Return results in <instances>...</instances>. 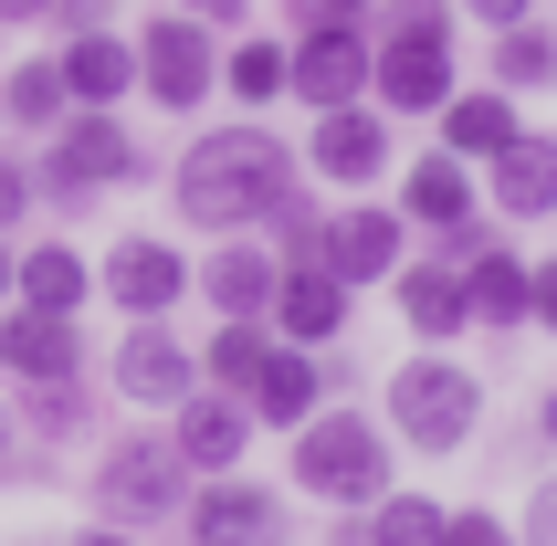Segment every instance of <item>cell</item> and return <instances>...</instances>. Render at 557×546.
I'll use <instances>...</instances> for the list:
<instances>
[{
    "label": "cell",
    "instance_id": "cell-20",
    "mask_svg": "<svg viewBox=\"0 0 557 546\" xmlns=\"http://www.w3.org/2000/svg\"><path fill=\"white\" fill-rule=\"evenodd\" d=\"M274 273H284V252L243 243V232H221L211 273H189V284H200V295H211L221 315H263V305H274Z\"/></svg>",
    "mask_w": 557,
    "mask_h": 546
},
{
    "label": "cell",
    "instance_id": "cell-29",
    "mask_svg": "<svg viewBox=\"0 0 557 546\" xmlns=\"http://www.w3.org/2000/svg\"><path fill=\"white\" fill-rule=\"evenodd\" d=\"M358 536H369V546H432L442 536V505H432V494H379V516L358 525Z\"/></svg>",
    "mask_w": 557,
    "mask_h": 546
},
{
    "label": "cell",
    "instance_id": "cell-25",
    "mask_svg": "<svg viewBox=\"0 0 557 546\" xmlns=\"http://www.w3.org/2000/svg\"><path fill=\"white\" fill-rule=\"evenodd\" d=\"M463 305H473V326H527V263L484 243L463 263Z\"/></svg>",
    "mask_w": 557,
    "mask_h": 546
},
{
    "label": "cell",
    "instance_id": "cell-35",
    "mask_svg": "<svg viewBox=\"0 0 557 546\" xmlns=\"http://www.w3.org/2000/svg\"><path fill=\"white\" fill-rule=\"evenodd\" d=\"M527 546H557V473L527 494Z\"/></svg>",
    "mask_w": 557,
    "mask_h": 546
},
{
    "label": "cell",
    "instance_id": "cell-9",
    "mask_svg": "<svg viewBox=\"0 0 557 546\" xmlns=\"http://www.w3.org/2000/svg\"><path fill=\"white\" fill-rule=\"evenodd\" d=\"M116 389L137 399V410H180V399L200 389V358H189L158 315H137V326H126V347H116Z\"/></svg>",
    "mask_w": 557,
    "mask_h": 546
},
{
    "label": "cell",
    "instance_id": "cell-4",
    "mask_svg": "<svg viewBox=\"0 0 557 546\" xmlns=\"http://www.w3.org/2000/svg\"><path fill=\"white\" fill-rule=\"evenodd\" d=\"M116 179H137V148H126V126L106 116V106H74V116L53 126V158L32 169V189L63 200V211H85L95 189H116Z\"/></svg>",
    "mask_w": 557,
    "mask_h": 546
},
{
    "label": "cell",
    "instance_id": "cell-1",
    "mask_svg": "<svg viewBox=\"0 0 557 546\" xmlns=\"http://www.w3.org/2000/svg\"><path fill=\"white\" fill-rule=\"evenodd\" d=\"M274 200H295V158H284L274 126H211V137H189L180 221H200V232H252V221H274Z\"/></svg>",
    "mask_w": 557,
    "mask_h": 546
},
{
    "label": "cell",
    "instance_id": "cell-16",
    "mask_svg": "<svg viewBox=\"0 0 557 546\" xmlns=\"http://www.w3.org/2000/svg\"><path fill=\"white\" fill-rule=\"evenodd\" d=\"M0 368H11V379H32V389H42V379H74V368H85V347H74V315L11 305V315H0Z\"/></svg>",
    "mask_w": 557,
    "mask_h": 546
},
{
    "label": "cell",
    "instance_id": "cell-2",
    "mask_svg": "<svg viewBox=\"0 0 557 546\" xmlns=\"http://www.w3.org/2000/svg\"><path fill=\"white\" fill-rule=\"evenodd\" d=\"M295 484L326 494V505H379V494H389V442H379V421H358V410H306V421H295Z\"/></svg>",
    "mask_w": 557,
    "mask_h": 546
},
{
    "label": "cell",
    "instance_id": "cell-38",
    "mask_svg": "<svg viewBox=\"0 0 557 546\" xmlns=\"http://www.w3.org/2000/svg\"><path fill=\"white\" fill-rule=\"evenodd\" d=\"M0 473H22V421L0 410Z\"/></svg>",
    "mask_w": 557,
    "mask_h": 546
},
{
    "label": "cell",
    "instance_id": "cell-22",
    "mask_svg": "<svg viewBox=\"0 0 557 546\" xmlns=\"http://www.w3.org/2000/svg\"><path fill=\"white\" fill-rule=\"evenodd\" d=\"M432 116H442V148H453V158H495L505 137H516V95H505V85L495 95H463V85H453Z\"/></svg>",
    "mask_w": 557,
    "mask_h": 546
},
{
    "label": "cell",
    "instance_id": "cell-11",
    "mask_svg": "<svg viewBox=\"0 0 557 546\" xmlns=\"http://www.w3.org/2000/svg\"><path fill=\"white\" fill-rule=\"evenodd\" d=\"M263 326L284 336V347H326V336L347 326V284L326 263H284L274 273V305H263Z\"/></svg>",
    "mask_w": 557,
    "mask_h": 546
},
{
    "label": "cell",
    "instance_id": "cell-7",
    "mask_svg": "<svg viewBox=\"0 0 557 546\" xmlns=\"http://www.w3.org/2000/svg\"><path fill=\"white\" fill-rule=\"evenodd\" d=\"M284 95H306L315 116H326V106H358V95H369V22L306 32V42L284 53Z\"/></svg>",
    "mask_w": 557,
    "mask_h": 546
},
{
    "label": "cell",
    "instance_id": "cell-41",
    "mask_svg": "<svg viewBox=\"0 0 557 546\" xmlns=\"http://www.w3.org/2000/svg\"><path fill=\"white\" fill-rule=\"evenodd\" d=\"M74 546H126V536H74Z\"/></svg>",
    "mask_w": 557,
    "mask_h": 546
},
{
    "label": "cell",
    "instance_id": "cell-37",
    "mask_svg": "<svg viewBox=\"0 0 557 546\" xmlns=\"http://www.w3.org/2000/svg\"><path fill=\"white\" fill-rule=\"evenodd\" d=\"M463 11H473V22H484V32H505V22H527V0H463Z\"/></svg>",
    "mask_w": 557,
    "mask_h": 546
},
{
    "label": "cell",
    "instance_id": "cell-19",
    "mask_svg": "<svg viewBox=\"0 0 557 546\" xmlns=\"http://www.w3.org/2000/svg\"><path fill=\"white\" fill-rule=\"evenodd\" d=\"M63 95L74 106H116V95H137V42H116V32H63Z\"/></svg>",
    "mask_w": 557,
    "mask_h": 546
},
{
    "label": "cell",
    "instance_id": "cell-23",
    "mask_svg": "<svg viewBox=\"0 0 557 546\" xmlns=\"http://www.w3.org/2000/svg\"><path fill=\"white\" fill-rule=\"evenodd\" d=\"M400 211H410V221H432V232L473 221V169H463L453 148H442V158H421V169L400 179Z\"/></svg>",
    "mask_w": 557,
    "mask_h": 546
},
{
    "label": "cell",
    "instance_id": "cell-15",
    "mask_svg": "<svg viewBox=\"0 0 557 546\" xmlns=\"http://www.w3.org/2000/svg\"><path fill=\"white\" fill-rule=\"evenodd\" d=\"M484 169H495V179H484L495 211H516V221H547V211H557V137H527V126H516Z\"/></svg>",
    "mask_w": 557,
    "mask_h": 546
},
{
    "label": "cell",
    "instance_id": "cell-5",
    "mask_svg": "<svg viewBox=\"0 0 557 546\" xmlns=\"http://www.w3.org/2000/svg\"><path fill=\"white\" fill-rule=\"evenodd\" d=\"M137 85H148V106H169V116H189V106H211V85H221L211 22H189V11L148 22V32H137Z\"/></svg>",
    "mask_w": 557,
    "mask_h": 546
},
{
    "label": "cell",
    "instance_id": "cell-13",
    "mask_svg": "<svg viewBox=\"0 0 557 546\" xmlns=\"http://www.w3.org/2000/svg\"><path fill=\"white\" fill-rule=\"evenodd\" d=\"M95 295H116L126 315H169V305L189 295V263H180L169 243H148V232H137V243H116V252H106Z\"/></svg>",
    "mask_w": 557,
    "mask_h": 546
},
{
    "label": "cell",
    "instance_id": "cell-10",
    "mask_svg": "<svg viewBox=\"0 0 557 546\" xmlns=\"http://www.w3.org/2000/svg\"><path fill=\"white\" fill-rule=\"evenodd\" d=\"M189 546H284V505L263 484L211 473V494H189Z\"/></svg>",
    "mask_w": 557,
    "mask_h": 546
},
{
    "label": "cell",
    "instance_id": "cell-6",
    "mask_svg": "<svg viewBox=\"0 0 557 546\" xmlns=\"http://www.w3.org/2000/svg\"><path fill=\"white\" fill-rule=\"evenodd\" d=\"M180 494H189V462H180V442H116V452L95 462V505H106L116 525L180 516Z\"/></svg>",
    "mask_w": 557,
    "mask_h": 546
},
{
    "label": "cell",
    "instance_id": "cell-14",
    "mask_svg": "<svg viewBox=\"0 0 557 546\" xmlns=\"http://www.w3.org/2000/svg\"><path fill=\"white\" fill-rule=\"evenodd\" d=\"M169 442H180V462H189V473H232V462H243V442H252V410H243L232 389H189Z\"/></svg>",
    "mask_w": 557,
    "mask_h": 546
},
{
    "label": "cell",
    "instance_id": "cell-8",
    "mask_svg": "<svg viewBox=\"0 0 557 546\" xmlns=\"http://www.w3.org/2000/svg\"><path fill=\"white\" fill-rule=\"evenodd\" d=\"M369 95L400 106V116H432L442 95H453V42H432V32H379L369 42Z\"/></svg>",
    "mask_w": 557,
    "mask_h": 546
},
{
    "label": "cell",
    "instance_id": "cell-32",
    "mask_svg": "<svg viewBox=\"0 0 557 546\" xmlns=\"http://www.w3.org/2000/svg\"><path fill=\"white\" fill-rule=\"evenodd\" d=\"M295 11V32H326V22H369L379 0H284Z\"/></svg>",
    "mask_w": 557,
    "mask_h": 546
},
{
    "label": "cell",
    "instance_id": "cell-36",
    "mask_svg": "<svg viewBox=\"0 0 557 546\" xmlns=\"http://www.w3.org/2000/svg\"><path fill=\"white\" fill-rule=\"evenodd\" d=\"M527 315H536V326H557V263L527 273Z\"/></svg>",
    "mask_w": 557,
    "mask_h": 546
},
{
    "label": "cell",
    "instance_id": "cell-34",
    "mask_svg": "<svg viewBox=\"0 0 557 546\" xmlns=\"http://www.w3.org/2000/svg\"><path fill=\"white\" fill-rule=\"evenodd\" d=\"M32 200H42V189H32V169H22V158H0V232H11Z\"/></svg>",
    "mask_w": 557,
    "mask_h": 546
},
{
    "label": "cell",
    "instance_id": "cell-27",
    "mask_svg": "<svg viewBox=\"0 0 557 546\" xmlns=\"http://www.w3.org/2000/svg\"><path fill=\"white\" fill-rule=\"evenodd\" d=\"M495 85H505V95L557 85V42H547L536 22H505V32H495Z\"/></svg>",
    "mask_w": 557,
    "mask_h": 546
},
{
    "label": "cell",
    "instance_id": "cell-24",
    "mask_svg": "<svg viewBox=\"0 0 557 546\" xmlns=\"http://www.w3.org/2000/svg\"><path fill=\"white\" fill-rule=\"evenodd\" d=\"M11 295H22V305H42V315H74V305L95 295V273H85V252L42 243V252H22V263H11Z\"/></svg>",
    "mask_w": 557,
    "mask_h": 546
},
{
    "label": "cell",
    "instance_id": "cell-26",
    "mask_svg": "<svg viewBox=\"0 0 557 546\" xmlns=\"http://www.w3.org/2000/svg\"><path fill=\"white\" fill-rule=\"evenodd\" d=\"M263 347H274V326H263V315H221L211 358H200V368H211V389L243 399V389H252V368H263Z\"/></svg>",
    "mask_w": 557,
    "mask_h": 546
},
{
    "label": "cell",
    "instance_id": "cell-39",
    "mask_svg": "<svg viewBox=\"0 0 557 546\" xmlns=\"http://www.w3.org/2000/svg\"><path fill=\"white\" fill-rule=\"evenodd\" d=\"M42 11H53V0H0V22H42Z\"/></svg>",
    "mask_w": 557,
    "mask_h": 546
},
{
    "label": "cell",
    "instance_id": "cell-12",
    "mask_svg": "<svg viewBox=\"0 0 557 546\" xmlns=\"http://www.w3.org/2000/svg\"><path fill=\"white\" fill-rule=\"evenodd\" d=\"M315 263L337 273L347 295H358V284H389V273H400V221L389 211H337L315 232Z\"/></svg>",
    "mask_w": 557,
    "mask_h": 546
},
{
    "label": "cell",
    "instance_id": "cell-18",
    "mask_svg": "<svg viewBox=\"0 0 557 546\" xmlns=\"http://www.w3.org/2000/svg\"><path fill=\"white\" fill-rule=\"evenodd\" d=\"M315 399H326V368H315L306 347H284V336H274L263 368H252V389H243V410H252V421H274V431H295Z\"/></svg>",
    "mask_w": 557,
    "mask_h": 546
},
{
    "label": "cell",
    "instance_id": "cell-3",
    "mask_svg": "<svg viewBox=\"0 0 557 546\" xmlns=\"http://www.w3.org/2000/svg\"><path fill=\"white\" fill-rule=\"evenodd\" d=\"M389 421H400L410 452H463L473 421H484V389H473V368H453V358L432 347V358L389 368Z\"/></svg>",
    "mask_w": 557,
    "mask_h": 546
},
{
    "label": "cell",
    "instance_id": "cell-28",
    "mask_svg": "<svg viewBox=\"0 0 557 546\" xmlns=\"http://www.w3.org/2000/svg\"><path fill=\"white\" fill-rule=\"evenodd\" d=\"M0 116H22V126H63V116H74V95H63V63H22V74L0 85Z\"/></svg>",
    "mask_w": 557,
    "mask_h": 546
},
{
    "label": "cell",
    "instance_id": "cell-42",
    "mask_svg": "<svg viewBox=\"0 0 557 546\" xmlns=\"http://www.w3.org/2000/svg\"><path fill=\"white\" fill-rule=\"evenodd\" d=\"M547 442H557V389H547Z\"/></svg>",
    "mask_w": 557,
    "mask_h": 546
},
{
    "label": "cell",
    "instance_id": "cell-40",
    "mask_svg": "<svg viewBox=\"0 0 557 546\" xmlns=\"http://www.w3.org/2000/svg\"><path fill=\"white\" fill-rule=\"evenodd\" d=\"M0 295H11V243H0Z\"/></svg>",
    "mask_w": 557,
    "mask_h": 546
},
{
    "label": "cell",
    "instance_id": "cell-31",
    "mask_svg": "<svg viewBox=\"0 0 557 546\" xmlns=\"http://www.w3.org/2000/svg\"><path fill=\"white\" fill-rule=\"evenodd\" d=\"M379 32H432V42H453V0H379Z\"/></svg>",
    "mask_w": 557,
    "mask_h": 546
},
{
    "label": "cell",
    "instance_id": "cell-33",
    "mask_svg": "<svg viewBox=\"0 0 557 546\" xmlns=\"http://www.w3.org/2000/svg\"><path fill=\"white\" fill-rule=\"evenodd\" d=\"M432 546H516V536H505L495 516H442V536H432Z\"/></svg>",
    "mask_w": 557,
    "mask_h": 546
},
{
    "label": "cell",
    "instance_id": "cell-30",
    "mask_svg": "<svg viewBox=\"0 0 557 546\" xmlns=\"http://www.w3.org/2000/svg\"><path fill=\"white\" fill-rule=\"evenodd\" d=\"M221 85L243 95V106H274L284 95V42H243V53L221 63Z\"/></svg>",
    "mask_w": 557,
    "mask_h": 546
},
{
    "label": "cell",
    "instance_id": "cell-21",
    "mask_svg": "<svg viewBox=\"0 0 557 546\" xmlns=\"http://www.w3.org/2000/svg\"><path fill=\"white\" fill-rule=\"evenodd\" d=\"M400 315L421 347H442V336H463L473 326V305H463V263H400Z\"/></svg>",
    "mask_w": 557,
    "mask_h": 546
},
{
    "label": "cell",
    "instance_id": "cell-17",
    "mask_svg": "<svg viewBox=\"0 0 557 546\" xmlns=\"http://www.w3.org/2000/svg\"><path fill=\"white\" fill-rule=\"evenodd\" d=\"M306 158H315V179H379V169H389V126L369 116V106H326V116H315V137H306Z\"/></svg>",
    "mask_w": 557,
    "mask_h": 546
}]
</instances>
